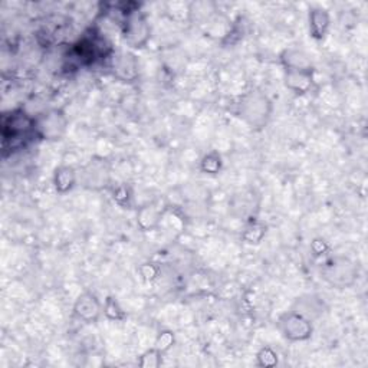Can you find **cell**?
Listing matches in <instances>:
<instances>
[{
	"mask_svg": "<svg viewBox=\"0 0 368 368\" xmlns=\"http://www.w3.org/2000/svg\"><path fill=\"white\" fill-rule=\"evenodd\" d=\"M278 363H279L278 352H276L272 347L265 345V347H262L257 351V354H256L257 367L269 368V367H276V365H278Z\"/></svg>",
	"mask_w": 368,
	"mask_h": 368,
	"instance_id": "cell-18",
	"label": "cell"
},
{
	"mask_svg": "<svg viewBox=\"0 0 368 368\" xmlns=\"http://www.w3.org/2000/svg\"><path fill=\"white\" fill-rule=\"evenodd\" d=\"M138 272H140L143 281L146 282H152L154 281L157 276H159V272L160 269L154 265V264H143L140 266V269H138Z\"/></svg>",
	"mask_w": 368,
	"mask_h": 368,
	"instance_id": "cell-22",
	"label": "cell"
},
{
	"mask_svg": "<svg viewBox=\"0 0 368 368\" xmlns=\"http://www.w3.org/2000/svg\"><path fill=\"white\" fill-rule=\"evenodd\" d=\"M308 25H310V36L315 41L325 39L331 26L330 12L324 8H311L308 13Z\"/></svg>",
	"mask_w": 368,
	"mask_h": 368,
	"instance_id": "cell-11",
	"label": "cell"
},
{
	"mask_svg": "<svg viewBox=\"0 0 368 368\" xmlns=\"http://www.w3.org/2000/svg\"><path fill=\"white\" fill-rule=\"evenodd\" d=\"M111 69L115 78L124 84H133L140 76V67H138V59L134 54L128 51L118 52L113 56Z\"/></svg>",
	"mask_w": 368,
	"mask_h": 368,
	"instance_id": "cell-7",
	"label": "cell"
},
{
	"mask_svg": "<svg viewBox=\"0 0 368 368\" xmlns=\"http://www.w3.org/2000/svg\"><path fill=\"white\" fill-rule=\"evenodd\" d=\"M176 344V334L172 330H163L159 332L157 338L154 341V347L161 354H165L167 351H170Z\"/></svg>",
	"mask_w": 368,
	"mask_h": 368,
	"instance_id": "cell-19",
	"label": "cell"
},
{
	"mask_svg": "<svg viewBox=\"0 0 368 368\" xmlns=\"http://www.w3.org/2000/svg\"><path fill=\"white\" fill-rule=\"evenodd\" d=\"M284 69H315L310 55L298 48H288L279 55Z\"/></svg>",
	"mask_w": 368,
	"mask_h": 368,
	"instance_id": "cell-12",
	"label": "cell"
},
{
	"mask_svg": "<svg viewBox=\"0 0 368 368\" xmlns=\"http://www.w3.org/2000/svg\"><path fill=\"white\" fill-rule=\"evenodd\" d=\"M164 218V209L159 203H147L137 210V226L143 232L156 230Z\"/></svg>",
	"mask_w": 368,
	"mask_h": 368,
	"instance_id": "cell-10",
	"label": "cell"
},
{
	"mask_svg": "<svg viewBox=\"0 0 368 368\" xmlns=\"http://www.w3.org/2000/svg\"><path fill=\"white\" fill-rule=\"evenodd\" d=\"M104 315L110 321H124L127 318L126 311L122 310V306L114 297H106L104 302Z\"/></svg>",
	"mask_w": 368,
	"mask_h": 368,
	"instance_id": "cell-17",
	"label": "cell"
},
{
	"mask_svg": "<svg viewBox=\"0 0 368 368\" xmlns=\"http://www.w3.org/2000/svg\"><path fill=\"white\" fill-rule=\"evenodd\" d=\"M104 306L98 297L91 292V290H85L78 298H76L73 303V315L87 324H95L102 315Z\"/></svg>",
	"mask_w": 368,
	"mask_h": 368,
	"instance_id": "cell-8",
	"label": "cell"
},
{
	"mask_svg": "<svg viewBox=\"0 0 368 368\" xmlns=\"http://www.w3.org/2000/svg\"><path fill=\"white\" fill-rule=\"evenodd\" d=\"M285 87L295 95H305L312 89L315 69H284Z\"/></svg>",
	"mask_w": 368,
	"mask_h": 368,
	"instance_id": "cell-9",
	"label": "cell"
},
{
	"mask_svg": "<svg viewBox=\"0 0 368 368\" xmlns=\"http://www.w3.org/2000/svg\"><path fill=\"white\" fill-rule=\"evenodd\" d=\"M358 268L345 256H331L321 266V278L336 289H347L357 281Z\"/></svg>",
	"mask_w": 368,
	"mask_h": 368,
	"instance_id": "cell-3",
	"label": "cell"
},
{
	"mask_svg": "<svg viewBox=\"0 0 368 368\" xmlns=\"http://www.w3.org/2000/svg\"><path fill=\"white\" fill-rule=\"evenodd\" d=\"M114 200L118 206H121L122 209H131L133 207V192L128 186H118L114 193H113Z\"/></svg>",
	"mask_w": 368,
	"mask_h": 368,
	"instance_id": "cell-21",
	"label": "cell"
},
{
	"mask_svg": "<svg viewBox=\"0 0 368 368\" xmlns=\"http://www.w3.org/2000/svg\"><path fill=\"white\" fill-rule=\"evenodd\" d=\"M223 168V160L218 151H210L200 160V172L207 176H218Z\"/></svg>",
	"mask_w": 368,
	"mask_h": 368,
	"instance_id": "cell-15",
	"label": "cell"
},
{
	"mask_svg": "<svg viewBox=\"0 0 368 368\" xmlns=\"http://www.w3.org/2000/svg\"><path fill=\"white\" fill-rule=\"evenodd\" d=\"M255 197L251 194H238L232 200V209L242 216H249V220L253 219V210H255Z\"/></svg>",
	"mask_w": 368,
	"mask_h": 368,
	"instance_id": "cell-16",
	"label": "cell"
},
{
	"mask_svg": "<svg viewBox=\"0 0 368 368\" xmlns=\"http://www.w3.org/2000/svg\"><path fill=\"white\" fill-rule=\"evenodd\" d=\"M272 101L260 91H249L242 95L236 114L251 130H264L272 117Z\"/></svg>",
	"mask_w": 368,
	"mask_h": 368,
	"instance_id": "cell-1",
	"label": "cell"
},
{
	"mask_svg": "<svg viewBox=\"0 0 368 368\" xmlns=\"http://www.w3.org/2000/svg\"><path fill=\"white\" fill-rule=\"evenodd\" d=\"M266 233H268V225L262 220L253 218L249 220L246 227H244L243 233H242V240L246 244L256 246V244H259L260 242L264 240Z\"/></svg>",
	"mask_w": 368,
	"mask_h": 368,
	"instance_id": "cell-14",
	"label": "cell"
},
{
	"mask_svg": "<svg viewBox=\"0 0 368 368\" xmlns=\"http://www.w3.org/2000/svg\"><path fill=\"white\" fill-rule=\"evenodd\" d=\"M68 128V118L64 113L58 110H51L35 117L36 137L42 140L58 141L64 137Z\"/></svg>",
	"mask_w": 368,
	"mask_h": 368,
	"instance_id": "cell-6",
	"label": "cell"
},
{
	"mask_svg": "<svg viewBox=\"0 0 368 368\" xmlns=\"http://www.w3.org/2000/svg\"><path fill=\"white\" fill-rule=\"evenodd\" d=\"M311 249H312V252H314L315 256H322V255H324L328 251V244H327V242L324 239L318 238V239H314L312 240Z\"/></svg>",
	"mask_w": 368,
	"mask_h": 368,
	"instance_id": "cell-23",
	"label": "cell"
},
{
	"mask_svg": "<svg viewBox=\"0 0 368 368\" xmlns=\"http://www.w3.org/2000/svg\"><path fill=\"white\" fill-rule=\"evenodd\" d=\"M121 34L126 45L131 49H141L151 39V26L138 6L130 9L124 14L121 23Z\"/></svg>",
	"mask_w": 368,
	"mask_h": 368,
	"instance_id": "cell-4",
	"label": "cell"
},
{
	"mask_svg": "<svg viewBox=\"0 0 368 368\" xmlns=\"http://www.w3.org/2000/svg\"><path fill=\"white\" fill-rule=\"evenodd\" d=\"M34 135H36L35 117H30L25 110H13L2 117L3 147L10 143V148H16Z\"/></svg>",
	"mask_w": 368,
	"mask_h": 368,
	"instance_id": "cell-2",
	"label": "cell"
},
{
	"mask_svg": "<svg viewBox=\"0 0 368 368\" xmlns=\"http://www.w3.org/2000/svg\"><path fill=\"white\" fill-rule=\"evenodd\" d=\"M276 328L289 343L308 341L314 334L312 321L298 311H288L282 314L276 322Z\"/></svg>",
	"mask_w": 368,
	"mask_h": 368,
	"instance_id": "cell-5",
	"label": "cell"
},
{
	"mask_svg": "<svg viewBox=\"0 0 368 368\" xmlns=\"http://www.w3.org/2000/svg\"><path fill=\"white\" fill-rule=\"evenodd\" d=\"M161 363H163V354L154 347L147 349L144 354H141L140 358H138V365L143 368H159Z\"/></svg>",
	"mask_w": 368,
	"mask_h": 368,
	"instance_id": "cell-20",
	"label": "cell"
},
{
	"mask_svg": "<svg viewBox=\"0 0 368 368\" xmlns=\"http://www.w3.org/2000/svg\"><path fill=\"white\" fill-rule=\"evenodd\" d=\"M76 184V172L71 165H59L54 173V187L59 194L69 193Z\"/></svg>",
	"mask_w": 368,
	"mask_h": 368,
	"instance_id": "cell-13",
	"label": "cell"
}]
</instances>
